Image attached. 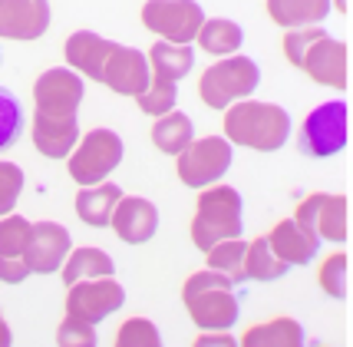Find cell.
<instances>
[{
    "mask_svg": "<svg viewBox=\"0 0 353 347\" xmlns=\"http://www.w3.org/2000/svg\"><path fill=\"white\" fill-rule=\"evenodd\" d=\"M33 146L43 152L46 159H66L73 146L79 142V122L77 116L70 120H46V116H33Z\"/></svg>",
    "mask_w": 353,
    "mask_h": 347,
    "instance_id": "d6986e66",
    "label": "cell"
},
{
    "mask_svg": "<svg viewBox=\"0 0 353 347\" xmlns=\"http://www.w3.org/2000/svg\"><path fill=\"white\" fill-rule=\"evenodd\" d=\"M323 27H294V30L284 33V57L291 66H301V57H304V50H307L317 37H323Z\"/></svg>",
    "mask_w": 353,
    "mask_h": 347,
    "instance_id": "e575fe53",
    "label": "cell"
},
{
    "mask_svg": "<svg viewBox=\"0 0 353 347\" xmlns=\"http://www.w3.org/2000/svg\"><path fill=\"white\" fill-rule=\"evenodd\" d=\"M241 344L245 347H297L304 344V328L288 315H277L264 324H251L241 334Z\"/></svg>",
    "mask_w": 353,
    "mask_h": 347,
    "instance_id": "603a6c76",
    "label": "cell"
},
{
    "mask_svg": "<svg viewBox=\"0 0 353 347\" xmlns=\"http://www.w3.org/2000/svg\"><path fill=\"white\" fill-rule=\"evenodd\" d=\"M304 73L321 83V86H334V90H347V44L337 37H317L314 44L304 50L301 66Z\"/></svg>",
    "mask_w": 353,
    "mask_h": 347,
    "instance_id": "5bb4252c",
    "label": "cell"
},
{
    "mask_svg": "<svg viewBox=\"0 0 353 347\" xmlns=\"http://www.w3.org/2000/svg\"><path fill=\"white\" fill-rule=\"evenodd\" d=\"M83 103V76L70 66H53L37 76L33 83V116L46 120H70L79 113Z\"/></svg>",
    "mask_w": 353,
    "mask_h": 347,
    "instance_id": "9c48e42d",
    "label": "cell"
},
{
    "mask_svg": "<svg viewBox=\"0 0 353 347\" xmlns=\"http://www.w3.org/2000/svg\"><path fill=\"white\" fill-rule=\"evenodd\" d=\"M317 281H321L323 294L330 298H347V252H334L321 261L317 268Z\"/></svg>",
    "mask_w": 353,
    "mask_h": 347,
    "instance_id": "1f68e13d",
    "label": "cell"
},
{
    "mask_svg": "<svg viewBox=\"0 0 353 347\" xmlns=\"http://www.w3.org/2000/svg\"><path fill=\"white\" fill-rule=\"evenodd\" d=\"M123 198V185L116 182H99V185H83L77 192V215L79 222L92 228H109L112 222V209Z\"/></svg>",
    "mask_w": 353,
    "mask_h": 347,
    "instance_id": "ffe728a7",
    "label": "cell"
},
{
    "mask_svg": "<svg viewBox=\"0 0 353 347\" xmlns=\"http://www.w3.org/2000/svg\"><path fill=\"white\" fill-rule=\"evenodd\" d=\"M123 162V139L112 129H92L86 136H79L73 152L66 156V169L70 179L77 185H99L106 182Z\"/></svg>",
    "mask_w": 353,
    "mask_h": 347,
    "instance_id": "5b68a950",
    "label": "cell"
},
{
    "mask_svg": "<svg viewBox=\"0 0 353 347\" xmlns=\"http://www.w3.org/2000/svg\"><path fill=\"white\" fill-rule=\"evenodd\" d=\"M264 3H268V17L284 30L317 27L330 14V0H264Z\"/></svg>",
    "mask_w": 353,
    "mask_h": 347,
    "instance_id": "7402d4cb",
    "label": "cell"
},
{
    "mask_svg": "<svg viewBox=\"0 0 353 347\" xmlns=\"http://www.w3.org/2000/svg\"><path fill=\"white\" fill-rule=\"evenodd\" d=\"M264 238L271 245V252H274L281 261H288L291 268L310 265V261L317 258V252H321V238H317L314 232H307L304 225H297L294 218H281Z\"/></svg>",
    "mask_w": 353,
    "mask_h": 347,
    "instance_id": "ac0fdd59",
    "label": "cell"
},
{
    "mask_svg": "<svg viewBox=\"0 0 353 347\" xmlns=\"http://www.w3.org/2000/svg\"><path fill=\"white\" fill-rule=\"evenodd\" d=\"M30 278V268L23 258H0V281L3 285H20Z\"/></svg>",
    "mask_w": 353,
    "mask_h": 347,
    "instance_id": "8d00e7d4",
    "label": "cell"
},
{
    "mask_svg": "<svg viewBox=\"0 0 353 347\" xmlns=\"http://www.w3.org/2000/svg\"><path fill=\"white\" fill-rule=\"evenodd\" d=\"M14 341V334H10V324L3 321V315H0V347H7Z\"/></svg>",
    "mask_w": 353,
    "mask_h": 347,
    "instance_id": "f35d334b",
    "label": "cell"
},
{
    "mask_svg": "<svg viewBox=\"0 0 353 347\" xmlns=\"http://www.w3.org/2000/svg\"><path fill=\"white\" fill-rule=\"evenodd\" d=\"M330 7H334V10H340V14H347V0H330Z\"/></svg>",
    "mask_w": 353,
    "mask_h": 347,
    "instance_id": "ab89813d",
    "label": "cell"
},
{
    "mask_svg": "<svg viewBox=\"0 0 353 347\" xmlns=\"http://www.w3.org/2000/svg\"><path fill=\"white\" fill-rule=\"evenodd\" d=\"M145 60H149V73H152V79L179 83L182 76H188L192 63H195V53H192V44H169V40H155L152 50L145 53Z\"/></svg>",
    "mask_w": 353,
    "mask_h": 347,
    "instance_id": "44dd1931",
    "label": "cell"
},
{
    "mask_svg": "<svg viewBox=\"0 0 353 347\" xmlns=\"http://www.w3.org/2000/svg\"><path fill=\"white\" fill-rule=\"evenodd\" d=\"M245 202L241 192L231 185H205L199 202H195V215H192V242L199 252H208L212 245L225 242V238H238L245 228Z\"/></svg>",
    "mask_w": 353,
    "mask_h": 347,
    "instance_id": "3957f363",
    "label": "cell"
},
{
    "mask_svg": "<svg viewBox=\"0 0 353 347\" xmlns=\"http://www.w3.org/2000/svg\"><path fill=\"white\" fill-rule=\"evenodd\" d=\"M50 30L46 0H0V37L3 40H40Z\"/></svg>",
    "mask_w": 353,
    "mask_h": 347,
    "instance_id": "9a60e30c",
    "label": "cell"
},
{
    "mask_svg": "<svg viewBox=\"0 0 353 347\" xmlns=\"http://www.w3.org/2000/svg\"><path fill=\"white\" fill-rule=\"evenodd\" d=\"M109 228L125 245H145L159 232V209L142 196H123L112 209Z\"/></svg>",
    "mask_w": 353,
    "mask_h": 347,
    "instance_id": "2e32d148",
    "label": "cell"
},
{
    "mask_svg": "<svg viewBox=\"0 0 353 347\" xmlns=\"http://www.w3.org/2000/svg\"><path fill=\"white\" fill-rule=\"evenodd\" d=\"M195 139V126L192 120L179 113V109H169L165 116H155V126H152V146L165 156H179V152Z\"/></svg>",
    "mask_w": 353,
    "mask_h": 347,
    "instance_id": "d4e9b609",
    "label": "cell"
},
{
    "mask_svg": "<svg viewBox=\"0 0 353 347\" xmlns=\"http://www.w3.org/2000/svg\"><path fill=\"white\" fill-rule=\"evenodd\" d=\"M33 222L23 215H0V258H23V248L30 242Z\"/></svg>",
    "mask_w": 353,
    "mask_h": 347,
    "instance_id": "f1b7e54d",
    "label": "cell"
},
{
    "mask_svg": "<svg viewBox=\"0 0 353 347\" xmlns=\"http://www.w3.org/2000/svg\"><path fill=\"white\" fill-rule=\"evenodd\" d=\"M116 272V261L103 248H73L63 261V285H77L86 278H106Z\"/></svg>",
    "mask_w": 353,
    "mask_h": 347,
    "instance_id": "484cf974",
    "label": "cell"
},
{
    "mask_svg": "<svg viewBox=\"0 0 353 347\" xmlns=\"http://www.w3.org/2000/svg\"><path fill=\"white\" fill-rule=\"evenodd\" d=\"M245 252H248V242L238 235V238H225V242L212 245L205 255H208V268L221 272L231 285H241V281H248L245 278Z\"/></svg>",
    "mask_w": 353,
    "mask_h": 347,
    "instance_id": "83f0119b",
    "label": "cell"
},
{
    "mask_svg": "<svg viewBox=\"0 0 353 347\" xmlns=\"http://www.w3.org/2000/svg\"><path fill=\"white\" fill-rule=\"evenodd\" d=\"M112 40L99 37V33L90 30H77L66 37V46H63V57L70 63V70H77L83 79H92V83H103V66H106L109 53H112Z\"/></svg>",
    "mask_w": 353,
    "mask_h": 347,
    "instance_id": "e0dca14e",
    "label": "cell"
},
{
    "mask_svg": "<svg viewBox=\"0 0 353 347\" xmlns=\"http://www.w3.org/2000/svg\"><path fill=\"white\" fill-rule=\"evenodd\" d=\"M23 133V109H20V100H17L10 90L0 86V152L10 149Z\"/></svg>",
    "mask_w": 353,
    "mask_h": 347,
    "instance_id": "f546056e",
    "label": "cell"
},
{
    "mask_svg": "<svg viewBox=\"0 0 353 347\" xmlns=\"http://www.w3.org/2000/svg\"><path fill=\"white\" fill-rule=\"evenodd\" d=\"M291 272V265L288 261H281V258L271 252V245L268 238H254V242H248V252H245V278L251 281H277V278H284V274Z\"/></svg>",
    "mask_w": 353,
    "mask_h": 347,
    "instance_id": "4316f807",
    "label": "cell"
},
{
    "mask_svg": "<svg viewBox=\"0 0 353 347\" xmlns=\"http://www.w3.org/2000/svg\"><path fill=\"white\" fill-rule=\"evenodd\" d=\"M125 304V288L106 274V278H86L77 285H66V315L79 317L86 324H99L109 315H116Z\"/></svg>",
    "mask_w": 353,
    "mask_h": 347,
    "instance_id": "30bf717a",
    "label": "cell"
},
{
    "mask_svg": "<svg viewBox=\"0 0 353 347\" xmlns=\"http://www.w3.org/2000/svg\"><path fill=\"white\" fill-rule=\"evenodd\" d=\"M23 192V169L17 162H0V215L17 209V198Z\"/></svg>",
    "mask_w": 353,
    "mask_h": 347,
    "instance_id": "836d02e7",
    "label": "cell"
},
{
    "mask_svg": "<svg viewBox=\"0 0 353 347\" xmlns=\"http://www.w3.org/2000/svg\"><path fill=\"white\" fill-rule=\"evenodd\" d=\"M179 103V83H165V79H152L149 90L136 96V106L145 116H165L169 109Z\"/></svg>",
    "mask_w": 353,
    "mask_h": 347,
    "instance_id": "4dcf8cb0",
    "label": "cell"
},
{
    "mask_svg": "<svg viewBox=\"0 0 353 347\" xmlns=\"http://www.w3.org/2000/svg\"><path fill=\"white\" fill-rule=\"evenodd\" d=\"M57 344H70V347H83V344H96V328L79 321V317H63V324L57 328Z\"/></svg>",
    "mask_w": 353,
    "mask_h": 347,
    "instance_id": "d590c367",
    "label": "cell"
},
{
    "mask_svg": "<svg viewBox=\"0 0 353 347\" xmlns=\"http://www.w3.org/2000/svg\"><path fill=\"white\" fill-rule=\"evenodd\" d=\"M261 83V70L258 63L245 57V53H231V57H221L215 60L199 79V96L205 106L212 109H228L231 103L238 100H248L251 93L258 90Z\"/></svg>",
    "mask_w": 353,
    "mask_h": 347,
    "instance_id": "277c9868",
    "label": "cell"
},
{
    "mask_svg": "<svg viewBox=\"0 0 353 347\" xmlns=\"http://www.w3.org/2000/svg\"><path fill=\"white\" fill-rule=\"evenodd\" d=\"M175 172L182 185L188 189H205L212 182H221V176L231 169V142L225 136H201V139H192L179 156H175Z\"/></svg>",
    "mask_w": 353,
    "mask_h": 347,
    "instance_id": "52a82bcc",
    "label": "cell"
},
{
    "mask_svg": "<svg viewBox=\"0 0 353 347\" xmlns=\"http://www.w3.org/2000/svg\"><path fill=\"white\" fill-rule=\"evenodd\" d=\"M199 46L208 53V57H231V53H238L241 50V40H245V33L241 27L234 24V20H225V17H205V24H201L199 30Z\"/></svg>",
    "mask_w": 353,
    "mask_h": 347,
    "instance_id": "cb8c5ba5",
    "label": "cell"
},
{
    "mask_svg": "<svg viewBox=\"0 0 353 347\" xmlns=\"http://www.w3.org/2000/svg\"><path fill=\"white\" fill-rule=\"evenodd\" d=\"M149 83H152V73H149L145 53L136 50V46H123V44L112 46L106 66H103V86H109V90L119 93V96L136 100V96H142V93L149 90Z\"/></svg>",
    "mask_w": 353,
    "mask_h": 347,
    "instance_id": "7c38bea8",
    "label": "cell"
},
{
    "mask_svg": "<svg viewBox=\"0 0 353 347\" xmlns=\"http://www.w3.org/2000/svg\"><path fill=\"white\" fill-rule=\"evenodd\" d=\"M343 146H347V103L334 100L310 109L297 133V149L307 159H330Z\"/></svg>",
    "mask_w": 353,
    "mask_h": 347,
    "instance_id": "8992f818",
    "label": "cell"
},
{
    "mask_svg": "<svg viewBox=\"0 0 353 347\" xmlns=\"http://www.w3.org/2000/svg\"><path fill=\"white\" fill-rule=\"evenodd\" d=\"M294 222L314 232L317 238L327 242H347V196H323L314 192L294 209Z\"/></svg>",
    "mask_w": 353,
    "mask_h": 347,
    "instance_id": "8fae6325",
    "label": "cell"
},
{
    "mask_svg": "<svg viewBox=\"0 0 353 347\" xmlns=\"http://www.w3.org/2000/svg\"><path fill=\"white\" fill-rule=\"evenodd\" d=\"M70 252H73V238L60 222H37L30 242L23 248V261L30 274H57Z\"/></svg>",
    "mask_w": 353,
    "mask_h": 347,
    "instance_id": "4fadbf2b",
    "label": "cell"
},
{
    "mask_svg": "<svg viewBox=\"0 0 353 347\" xmlns=\"http://www.w3.org/2000/svg\"><path fill=\"white\" fill-rule=\"evenodd\" d=\"M195 344H201V347H231V344H238L234 337H231L228 331H201L199 337H195Z\"/></svg>",
    "mask_w": 353,
    "mask_h": 347,
    "instance_id": "74e56055",
    "label": "cell"
},
{
    "mask_svg": "<svg viewBox=\"0 0 353 347\" xmlns=\"http://www.w3.org/2000/svg\"><path fill=\"white\" fill-rule=\"evenodd\" d=\"M205 10L199 0H145L142 3V27L159 33L169 44H195Z\"/></svg>",
    "mask_w": 353,
    "mask_h": 347,
    "instance_id": "ba28073f",
    "label": "cell"
},
{
    "mask_svg": "<svg viewBox=\"0 0 353 347\" xmlns=\"http://www.w3.org/2000/svg\"><path fill=\"white\" fill-rule=\"evenodd\" d=\"M291 136V116L277 103L238 100L225 109V139L254 152H277Z\"/></svg>",
    "mask_w": 353,
    "mask_h": 347,
    "instance_id": "6da1fadb",
    "label": "cell"
},
{
    "mask_svg": "<svg viewBox=\"0 0 353 347\" xmlns=\"http://www.w3.org/2000/svg\"><path fill=\"white\" fill-rule=\"evenodd\" d=\"M116 344L119 347H159L162 334L149 317H129L123 328L116 331Z\"/></svg>",
    "mask_w": 353,
    "mask_h": 347,
    "instance_id": "d6a6232c",
    "label": "cell"
},
{
    "mask_svg": "<svg viewBox=\"0 0 353 347\" xmlns=\"http://www.w3.org/2000/svg\"><path fill=\"white\" fill-rule=\"evenodd\" d=\"M182 304L199 331H228L238 321L234 285L215 268H201V272L185 278Z\"/></svg>",
    "mask_w": 353,
    "mask_h": 347,
    "instance_id": "7a4b0ae2",
    "label": "cell"
}]
</instances>
